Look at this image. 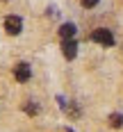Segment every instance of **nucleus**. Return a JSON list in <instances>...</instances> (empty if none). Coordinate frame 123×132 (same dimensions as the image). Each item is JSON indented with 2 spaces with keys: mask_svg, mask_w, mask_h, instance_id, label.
<instances>
[{
  "mask_svg": "<svg viewBox=\"0 0 123 132\" xmlns=\"http://www.w3.org/2000/svg\"><path fill=\"white\" fill-rule=\"evenodd\" d=\"M23 109H25V114H30V116H37L39 114V105L32 103V100H27L25 105H23Z\"/></svg>",
  "mask_w": 123,
  "mask_h": 132,
  "instance_id": "nucleus-6",
  "label": "nucleus"
},
{
  "mask_svg": "<svg viewBox=\"0 0 123 132\" xmlns=\"http://www.w3.org/2000/svg\"><path fill=\"white\" fill-rule=\"evenodd\" d=\"M62 53H64L66 59H75V55H78V43H75V39L62 41Z\"/></svg>",
  "mask_w": 123,
  "mask_h": 132,
  "instance_id": "nucleus-4",
  "label": "nucleus"
},
{
  "mask_svg": "<svg viewBox=\"0 0 123 132\" xmlns=\"http://www.w3.org/2000/svg\"><path fill=\"white\" fill-rule=\"evenodd\" d=\"M75 32H78V27L73 25V23H62V27H59V37H62V41H68L75 37Z\"/></svg>",
  "mask_w": 123,
  "mask_h": 132,
  "instance_id": "nucleus-5",
  "label": "nucleus"
},
{
  "mask_svg": "<svg viewBox=\"0 0 123 132\" xmlns=\"http://www.w3.org/2000/svg\"><path fill=\"white\" fill-rule=\"evenodd\" d=\"M14 78L18 80V82H27V80L32 78V71H30V64H25V62L16 64V68H14Z\"/></svg>",
  "mask_w": 123,
  "mask_h": 132,
  "instance_id": "nucleus-3",
  "label": "nucleus"
},
{
  "mask_svg": "<svg viewBox=\"0 0 123 132\" xmlns=\"http://www.w3.org/2000/svg\"><path fill=\"white\" fill-rule=\"evenodd\" d=\"M96 5H98V0H82V7H84V9H91Z\"/></svg>",
  "mask_w": 123,
  "mask_h": 132,
  "instance_id": "nucleus-8",
  "label": "nucleus"
},
{
  "mask_svg": "<svg viewBox=\"0 0 123 132\" xmlns=\"http://www.w3.org/2000/svg\"><path fill=\"white\" fill-rule=\"evenodd\" d=\"M91 41L109 48V46H114V34H112V30H107V27H98V30H94V34H91Z\"/></svg>",
  "mask_w": 123,
  "mask_h": 132,
  "instance_id": "nucleus-1",
  "label": "nucleus"
},
{
  "mask_svg": "<svg viewBox=\"0 0 123 132\" xmlns=\"http://www.w3.org/2000/svg\"><path fill=\"white\" fill-rule=\"evenodd\" d=\"M5 30H7V34H21V30H23V21L18 18V16H7L5 18Z\"/></svg>",
  "mask_w": 123,
  "mask_h": 132,
  "instance_id": "nucleus-2",
  "label": "nucleus"
},
{
  "mask_svg": "<svg viewBox=\"0 0 123 132\" xmlns=\"http://www.w3.org/2000/svg\"><path fill=\"white\" fill-rule=\"evenodd\" d=\"M109 125L112 128H121L123 125V114H112L109 116Z\"/></svg>",
  "mask_w": 123,
  "mask_h": 132,
  "instance_id": "nucleus-7",
  "label": "nucleus"
},
{
  "mask_svg": "<svg viewBox=\"0 0 123 132\" xmlns=\"http://www.w3.org/2000/svg\"><path fill=\"white\" fill-rule=\"evenodd\" d=\"M66 132H73V130H71V128H68V130H66Z\"/></svg>",
  "mask_w": 123,
  "mask_h": 132,
  "instance_id": "nucleus-9",
  "label": "nucleus"
}]
</instances>
